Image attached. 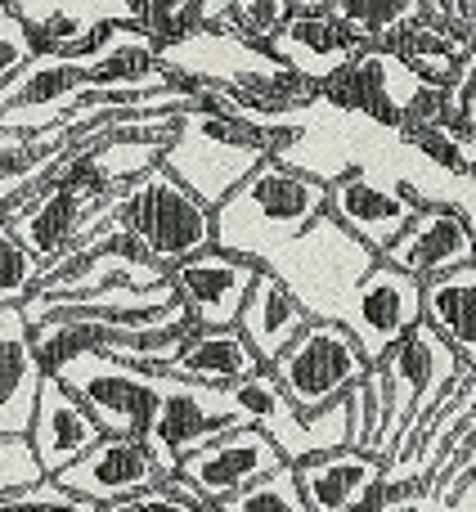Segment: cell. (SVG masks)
<instances>
[{
  "label": "cell",
  "mask_w": 476,
  "mask_h": 512,
  "mask_svg": "<svg viewBox=\"0 0 476 512\" xmlns=\"http://www.w3.org/2000/svg\"><path fill=\"white\" fill-rule=\"evenodd\" d=\"M324 216H328L324 180L270 158L216 207V248L265 270L274 256L288 252Z\"/></svg>",
  "instance_id": "1"
},
{
  "label": "cell",
  "mask_w": 476,
  "mask_h": 512,
  "mask_svg": "<svg viewBox=\"0 0 476 512\" xmlns=\"http://www.w3.org/2000/svg\"><path fill=\"white\" fill-rule=\"evenodd\" d=\"M113 225L135 243L153 265L176 270L189 256L216 248V212L194 198L167 167H153L122 194H113L95 216H90V234ZM86 234V239H90Z\"/></svg>",
  "instance_id": "2"
},
{
  "label": "cell",
  "mask_w": 476,
  "mask_h": 512,
  "mask_svg": "<svg viewBox=\"0 0 476 512\" xmlns=\"http://www.w3.org/2000/svg\"><path fill=\"white\" fill-rule=\"evenodd\" d=\"M270 158H274V135L198 104L189 113H180L176 135H171L167 153H162V167L216 212Z\"/></svg>",
  "instance_id": "3"
},
{
  "label": "cell",
  "mask_w": 476,
  "mask_h": 512,
  "mask_svg": "<svg viewBox=\"0 0 476 512\" xmlns=\"http://www.w3.org/2000/svg\"><path fill=\"white\" fill-rule=\"evenodd\" d=\"M382 265V256L360 243L355 234H346L333 216L315 221L288 252H279L265 270L279 274L292 288V297L306 306L310 319H324V324H337L346 310V301L355 297L364 279Z\"/></svg>",
  "instance_id": "4"
},
{
  "label": "cell",
  "mask_w": 476,
  "mask_h": 512,
  "mask_svg": "<svg viewBox=\"0 0 476 512\" xmlns=\"http://www.w3.org/2000/svg\"><path fill=\"white\" fill-rule=\"evenodd\" d=\"M378 369L387 373L391 387V423H387V468H391V463H400L414 450L423 423L472 369L427 324L414 328L409 342H400Z\"/></svg>",
  "instance_id": "5"
},
{
  "label": "cell",
  "mask_w": 476,
  "mask_h": 512,
  "mask_svg": "<svg viewBox=\"0 0 476 512\" xmlns=\"http://www.w3.org/2000/svg\"><path fill=\"white\" fill-rule=\"evenodd\" d=\"M373 364L364 360L360 342L346 333L342 324H324L310 319V328L270 364L274 382L288 391V400L301 414H324V409L342 405Z\"/></svg>",
  "instance_id": "6"
},
{
  "label": "cell",
  "mask_w": 476,
  "mask_h": 512,
  "mask_svg": "<svg viewBox=\"0 0 476 512\" xmlns=\"http://www.w3.org/2000/svg\"><path fill=\"white\" fill-rule=\"evenodd\" d=\"M234 400H238L243 423L270 436L288 468L324 459V454H333V450H351V405H346V400L324 409V414H301L288 400V391L274 382L270 369L247 378L243 387H234Z\"/></svg>",
  "instance_id": "7"
},
{
  "label": "cell",
  "mask_w": 476,
  "mask_h": 512,
  "mask_svg": "<svg viewBox=\"0 0 476 512\" xmlns=\"http://www.w3.org/2000/svg\"><path fill=\"white\" fill-rule=\"evenodd\" d=\"M234 423H243L234 391H212V387H198V382L162 373L158 409H153V423H149V432H144V445H149V454L158 459L162 477L176 481L180 463H185L189 454L207 450L212 441H221Z\"/></svg>",
  "instance_id": "8"
},
{
  "label": "cell",
  "mask_w": 476,
  "mask_h": 512,
  "mask_svg": "<svg viewBox=\"0 0 476 512\" xmlns=\"http://www.w3.org/2000/svg\"><path fill=\"white\" fill-rule=\"evenodd\" d=\"M427 90L436 86L418 77L396 50H364L342 77L319 86V104L333 108V113L364 117L378 131L400 135Z\"/></svg>",
  "instance_id": "9"
},
{
  "label": "cell",
  "mask_w": 476,
  "mask_h": 512,
  "mask_svg": "<svg viewBox=\"0 0 476 512\" xmlns=\"http://www.w3.org/2000/svg\"><path fill=\"white\" fill-rule=\"evenodd\" d=\"M50 378H59L95 414L104 436L149 432L153 409H158V391H162V373H144L126 360H113V355H77V360H68Z\"/></svg>",
  "instance_id": "10"
},
{
  "label": "cell",
  "mask_w": 476,
  "mask_h": 512,
  "mask_svg": "<svg viewBox=\"0 0 476 512\" xmlns=\"http://www.w3.org/2000/svg\"><path fill=\"white\" fill-rule=\"evenodd\" d=\"M418 212H423V198L378 167H355L328 185V216L378 256L396 248V239L418 221Z\"/></svg>",
  "instance_id": "11"
},
{
  "label": "cell",
  "mask_w": 476,
  "mask_h": 512,
  "mask_svg": "<svg viewBox=\"0 0 476 512\" xmlns=\"http://www.w3.org/2000/svg\"><path fill=\"white\" fill-rule=\"evenodd\" d=\"M337 324L360 342L364 360L378 369L400 342H409L414 328H423V283L382 261L378 270L355 288V297L346 301Z\"/></svg>",
  "instance_id": "12"
},
{
  "label": "cell",
  "mask_w": 476,
  "mask_h": 512,
  "mask_svg": "<svg viewBox=\"0 0 476 512\" xmlns=\"http://www.w3.org/2000/svg\"><path fill=\"white\" fill-rule=\"evenodd\" d=\"M167 279L171 274L162 270V265H153L122 230L104 225V230H95L86 243L54 256V261L45 265V279L36 292H50V297H86V292H104V288H117V283L153 288V283H167Z\"/></svg>",
  "instance_id": "13"
},
{
  "label": "cell",
  "mask_w": 476,
  "mask_h": 512,
  "mask_svg": "<svg viewBox=\"0 0 476 512\" xmlns=\"http://www.w3.org/2000/svg\"><path fill=\"white\" fill-rule=\"evenodd\" d=\"M270 54L292 72V77H301L306 86L319 90L333 77H342V72L364 54V45L351 27L337 23L328 0H297V5H292V18L270 41Z\"/></svg>",
  "instance_id": "14"
},
{
  "label": "cell",
  "mask_w": 476,
  "mask_h": 512,
  "mask_svg": "<svg viewBox=\"0 0 476 512\" xmlns=\"http://www.w3.org/2000/svg\"><path fill=\"white\" fill-rule=\"evenodd\" d=\"M9 5L32 32L36 50L59 54V59L95 54L113 27H144V5H131V0H95V5L90 0H77V5L72 0H9Z\"/></svg>",
  "instance_id": "15"
},
{
  "label": "cell",
  "mask_w": 476,
  "mask_h": 512,
  "mask_svg": "<svg viewBox=\"0 0 476 512\" xmlns=\"http://www.w3.org/2000/svg\"><path fill=\"white\" fill-rule=\"evenodd\" d=\"M279 468H288V463H283V454L274 450L270 436L256 432V427L234 423L221 441H212L207 450L189 454V459L180 463V477L203 495L207 508H221V504H230L234 495L252 490L256 481L274 477Z\"/></svg>",
  "instance_id": "16"
},
{
  "label": "cell",
  "mask_w": 476,
  "mask_h": 512,
  "mask_svg": "<svg viewBox=\"0 0 476 512\" xmlns=\"http://www.w3.org/2000/svg\"><path fill=\"white\" fill-rule=\"evenodd\" d=\"M256 279H261V265L221 248L198 252L171 270V288H176L180 306L189 310V319H194V333H203V328H238V315H243Z\"/></svg>",
  "instance_id": "17"
},
{
  "label": "cell",
  "mask_w": 476,
  "mask_h": 512,
  "mask_svg": "<svg viewBox=\"0 0 476 512\" xmlns=\"http://www.w3.org/2000/svg\"><path fill=\"white\" fill-rule=\"evenodd\" d=\"M54 481L95 508L122 504V499H131V495L167 486V477H162L158 459L149 454L144 436H104L86 459L72 463V468Z\"/></svg>",
  "instance_id": "18"
},
{
  "label": "cell",
  "mask_w": 476,
  "mask_h": 512,
  "mask_svg": "<svg viewBox=\"0 0 476 512\" xmlns=\"http://www.w3.org/2000/svg\"><path fill=\"white\" fill-rule=\"evenodd\" d=\"M108 198L95 189H77V185H54L41 198H27L0 212V221L14 225V234L27 243V252L41 265H50L54 256H63L68 248H77L86 239L90 216L104 207Z\"/></svg>",
  "instance_id": "19"
},
{
  "label": "cell",
  "mask_w": 476,
  "mask_h": 512,
  "mask_svg": "<svg viewBox=\"0 0 476 512\" xmlns=\"http://www.w3.org/2000/svg\"><path fill=\"white\" fill-rule=\"evenodd\" d=\"M382 261L396 265L400 274H409L418 283H432V279H445V274L476 265V234L454 207L432 203L400 234L396 248L382 252Z\"/></svg>",
  "instance_id": "20"
},
{
  "label": "cell",
  "mask_w": 476,
  "mask_h": 512,
  "mask_svg": "<svg viewBox=\"0 0 476 512\" xmlns=\"http://www.w3.org/2000/svg\"><path fill=\"white\" fill-rule=\"evenodd\" d=\"M45 378L50 373L36 351V328L23 310H0V436L32 432Z\"/></svg>",
  "instance_id": "21"
},
{
  "label": "cell",
  "mask_w": 476,
  "mask_h": 512,
  "mask_svg": "<svg viewBox=\"0 0 476 512\" xmlns=\"http://www.w3.org/2000/svg\"><path fill=\"white\" fill-rule=\"evenodd\" d=\"M27 441H32L45 477H63L72 463H81L99 441H104V427L95 423V414H90L59 378H45L41 405H36Z\"/></svg>",
  "instance_id": "22"
},
{
  "label": "cell",
  "mask_w": 476,
  "mask_h": 512,
  "mask_svg": "<svg viewBox=\"0 0 476 512\" xmlns=\"http://www.w3.org/2000/svg\"><path fill=\"white\" fill-rule=\"evenodd\" d=\"M301 495L310 512H364L382 495L387 463L364 450H333L297 468Z\"/></svg>",
  "instance_id": "23"
},
{
  "label": "cell",
  "mask_w": 476,
  "mask_h": 512,
  "mask_svg": "<svg viewBox=\"0 0 476 512\" xmlns=\"http://www.w3.org/2000/svg\"><path fill=\"white\" fill-rule=\"evenodd\" d=\"M306 328H310L306 306L292 297V288L279 279V274L261 270V279H256L243 315H238V333H243L247 346L261 355L265 369H270V364L279 360V355L288 351L301 333H306Z\"/></svg>",
  "instance_id": "24"
},
{
  "label": "cell",
  "mask_w": 476,
  "mask_h": 512,
  "mask_svg": "<svg viewBox=\"0 0 476 512\" xmlns=\"http://www.w3.org/2000/svg\"><path fill=\"white\" fill-rule=\"evenodd\" d=\"M265 373L261 355L247 346V337L238 328H203V333H189L180 360L171 364V378L198 382V387L212 391H234L247 378Z\"/></svg>",
  "instance_id": "25"
},
{
  "label": "cell",
  "mask_w": 476,
  "mask_h": 512,
  "mask_svg": "<svg viewBox=\"0 0 476 512\" xmlns=\"http://www.w3.org/2000/svg\"><path fill=\"white\" fill-rule=\"evenodd\" d=\"M423 324L476 373V265L423 283Z\"/></svg>",
  "instance_id": "26"
},
{
  "label": "cell",
  "mask_w": 476,
  "mask_h": 512,
  "mask_svg": "<svg viewBox=\"0 0 476 512\" xmlns=\"http://www.w3.org/2000/svg\"><path fill=\"white\" fill-rule=\"evenodd\" d=\"M328 9L337 23L360 36L364 50H391L396 36L423 18V5H400V0H328Z\"/></svg>",
  "instance_id": "27"
},
{
  "label": "cell",
  "mask_w": 476,
  "mask_h": 512,
  "mask_svg": "<svg viewBox=\"0 0 476 512\" xmlns=\"http://www.w3.org/2000/svg\"><path fill=\"white\" fill-rule=\"evenodd\" d=\"M45 279V265L27 252L14 225L0 221V310H23Z\"/></svg>",
  "instance_id": "28"
},
{
  "label": "cell",
  "mask_w": 476,
  "mask_h": 512,
  "mask_svg": "<svg viewBox=\"0 0 476 512\" xmlns=\"http://www.w3.org/2000/svg\"><path fill=\"white\" fill-rule=\"evenodd\" d=\"M144 32L153 36L158 54L180 50V45H189L198 32H207L203 0H153V5H144Z\"/></svg>",
  "instance_id": "29"
},
{
  "label": "cell",
  "mask_w": 476,
  "mask_h": 512,
  "mask_svg": "<svg viewBox=\"0 0 476 512\" xmlns=\"http://www.w3.org/2000/svg\"><path fill=\"white\" fill-rule=\"evenodd\" d=\"M472 481H476V414L463 423V432L454 436L450 454L441 459L436 477L427 481V495H436L441 504H454V499H459Z\"/></svg>",
  "instance_id": "30"
},
{
  "label": "cell",
  "mask_w": 476,
  "mask_h": 512,
  "mask_svg": "<svg viewBox=\"0 0 476 512\" xmlns=\"http://www.w3.org/2000/svg\"><path fill=\"white\" fill-rule=\"evenodd\" d=\"M221 512H310V508H306V495H301L297 468H279L274 477L256 481L252 490L221 504Z\"/></svg>",
  "instance_id": "31"
},
{
  "label": "cell",
  "mask_w": 476,
  "mask_h": 512,
  "mask_svg": "<svg viewBox=\"0 0 476 512\" xmlns=\"http://www.w3.org/2000/svg\"><path fill=\"white\" fill-rule=\"evenodd\" d=\"M45 468L36 459L32 441L27 436H0V499L23 495V490L41 486Z\"/></svg>",
  "instance_id": "32"
},
{
  "label": "cell",
  "mask_w": 476,
  "mask_h": 512,
  "mask_svg": "<svg viewBox=\"0 0 476 512\" xmlns=\"http://www.w3.org/2000/svg\"><path fill=\"white\" fill-rule=\"evenodd\" d=\"M36 54L41 50H36L32 32L23 27V18L14 14L9 0H0V90H5L23 68H32Z\"/></svg>",
  "instance_id": "33"
},
{
  "label": "cell",
  "mask_w": 476,
  "mask_h": 512,
  "mask_svg": "<svg viewBox=\"0 0 476 512\" xmlns=\"http://www.w3.org/2000/svg\"><path fill=\"white\" fill-rule=\"evenodd\" d=\"M0 512H99V508L86 504V499H77L72 490H63L54 477H45L41 486L23 490V495L0 499Z\"/></svg>",
  "instance_id": "34"
},
{
  "label": "cell",
  "mask_w": 476,
  "mask_h": 512,
  "mask_svg": "<svg viewBox=\"0 0 476 512\" xmlns=\"http://www.w3.org/2000/svg\"><path fill=\"white\" fill-rule=\"evenodd\" d=\"M99 512H207V508L180 499L171 486H158V490H144V495L122 499V504H108V508H99Z\"/></svg>",
  "instance_id": "35"
},
{
  "label": "cell",
  "mask_w": 476,
  "mask_h": 512,
  "mask_svg": "<svg viewBox=\"0 0 476 512\" xmlns=\"http://www.w3.org/2000/svg\"><path fill=\"white\" fill-rule=\"evenodd\" d=\"M364 512H454V504H441L423 486H414V490H382Z\"/></svg>",
  "instance_id": "36"
},
{
  "label": "cell",
  "mask_w": 476,
  "mask_h": 512,
  "mask_svg": "<svg viewBox=\"0 0 476 512\" xmlns=\"http://www.w3.org/2000/svg\"><path fill=\"white\" fill-rule=\"evenodd\" d=\"M459 131H468V135H476V90H472L468 108H463V122H459Z\"/></svg>",
  "instance_id": "37"
},
{
  "label": "cell",
  "mask_w": 476,
  "mask_h": 512,
  "mask_svg": "<svg viewBox=\"0 0 476 512\" xmlns=\"http://www.w3.org/2000/svg\"><path fill=\"white\" fill-rule=\"evenodd\" d=\"M207 512H221V508H207Z\"/></svg>",
  "instance_id": "38"
}]
</instances>
